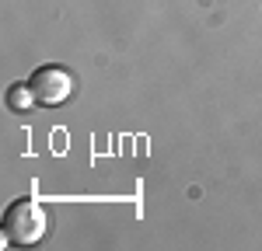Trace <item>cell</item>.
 <instances>
[{
	"instance_id": "obj_1",
	"label": "cell",
	"mask_w": 262,
	"mask_h": 251,
	"mask_svg": "<svg viewBox=\"0 0 262 251\" xmlns=\"http://www.w3.org/2000/svg\"><path fill=\"white\" fill-rule=\"evenodd\" d=\"M0 234L7 244L14 248H32L46 237V209L35 199H14L11 206L4 209V223Z\"/></svg>"
},
{
	"instance_id": "obj_2",
	"label": "cell",
	"mask_w": 262,
	"mask_h": 251,
	"mask_svg": "<svg viewBox=\"0 0 262 251\" xmlns=\"http://www.w3.org/2000/svg\"><path fill=\"white\" fill-rule=\"evenodd\" d=\"M28 87H32V94H35V102L42 108H56V105H63L70 98L74 81H70V73L63 66H39L28 77Z\"/></svg>"
},
{
	"instance_id": "obj_3",
	"label": "cell",
	"mask_w": 262,
	"mask_h": 251,
	"mask_svg": "<svg viewBox=\"0 0 262 251\" xmlns=\"http://www.w3.org/2000/svg\"><path fill=\"white\" fill-rule=\"evenodd\" d=\"M7 105H11L14 112H28L32 105H39V102H35V94H32V87H28V81H25V84H11V87H7Z\"/></svg>"
}]
</instances>
